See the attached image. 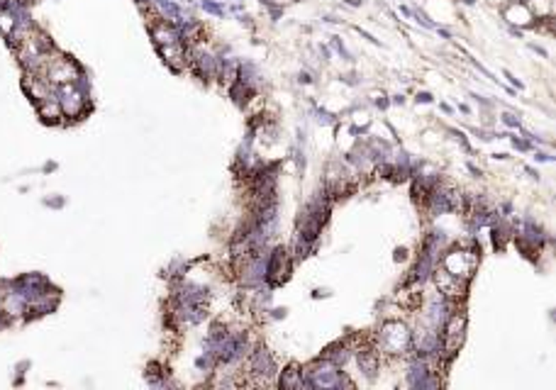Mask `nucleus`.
Listing matches in <instances>:
<instances>
[{"instance_id":"nucleus-3","label":"nucleus","mask_w":556,"mask_h":390,"mask_svg":"<svg viewBox=\"0 0 556 390\" xmlns=\"http://www.w3.org/2000/svg\"><path fill=\"white\" fill-rule=\"evenodd\" d=\"M203 8H205V10H210V13H217V15L222 13V10H220L217 5H212V3H203Z\"/></svg>"},{"instance_id":"nucleus-1","label":"nucleus","mask_w":556,"mask_h":390,"mask_svg":"<svg viewBox=\"0 0 556 390\" xmlns=\"http://www.w3.org/2000/svg\"><path fill=\"white\" fill-rule=\"evenodd\" d=\"M44 64H47V76L52 84H71V81L79 79V69L69 59L57 57V59H47Z\"/></svg>"},{"instance_id":"nucleus-2","label":"nucleus","mask_w":556,"mask_h":390,"mask_svg":"<svg viewBox=\"0 0 556 390\" xmlns=\"http://www.w3.org/2000/svg\"><path fill=\"white\" fill-rule=\"evenodd\" d=\"M444 266H447V273H451V276L469 278L473 266H476V256L471 251H454V254H449L444 259Z\"/></svg>"}]
</instances>
